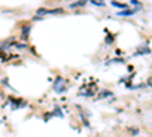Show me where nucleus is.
Instances as JSON below:
<instances>
[{
  "label": "nucleus",
  "mask_w": 152,
  "mask_h": 137,
  "mask_svg": "<svg viewBox=\"0 0 152 137\" xmlns=\"http://www.w3.org/2000/svg\"><path fill=\"white\" fill-rule=\"evenodd\" d=\"M113 6H116V8H120V9H122V8H125L123 3H117V2H113Z\"/></svg>",
  "instance_id": "423d86ee"
},
{
  "label": "nucleus",
  "mask_w": 152,
  "mask_h": 137,
  "mask_svg": "<svg viewBox=\"0 0 152 137\" xmlns=\"http://www.w3.org/2000/svg\"><path fill=\"white\" fill-rule=\"evenodd\" d=\"M91 3H93V5H99V6H104L105 5L102 0H91Z\"/></svg>",
  "instance_id": "20e7f679"
},
{
  "label": "nucleus",
  "mask_w": 152,
  "mask_h": 137,
  "mask_svg": "<svg viewBox=\"0 0 152 137\" xmlns=\"http://www.w3.org/2000/svg\"><path fill=\"white\" fill-rule=\"evenodd\" d=\"M29 30H30V26H26V28L23 29V37H24V38H26V37H28Z\"/></svg>",
  "instance_id": "39448f33"
},
{
  "label": "nucleus",
  "mask_w": 152,
  "mask_h": 137,
  "mask_svg": "<svg viewBox=\"0 0 152 137\" xmlns=\"http://www.w3.org/2000/svg\"><path fill=\"white\" fill-rule=\"evenodd\" d=\"M135 12H137L135 9H125V11H119L117 15L119 17H126V15H134Z\"/></svg>",
  "instance_id": "f03ea898"
},
{
  "label": "nucleus",
  "mask_w": 152,
  "mask_h": 137,
  "mask_svg": "<svg viewBox=\"0 0 152 137\" xmlns=\"http://www.w3.org/2000/svg\"><path fill=\"white\" fill-rule=\"evenodd\" d=\"M131 3H132V5H135V6H141V5H140V3H138V2H137V0H131Z\"/></svg>",
  "instance_id": "0eeeda50"
},
{
  "label": "nucleus",
  "mask_w": 152,
  "mask_h": 137,
  "mask_svg": "<svg viewBox=\"0 0 152 137\" xmlns=\"http://www.w3.org/2000/svg\"><path fill=\"white\" fill-rule=\"evenodd\" d=\"M62 9H38L37 11V14L38 15H46V14H56V12H61Z\"/></svg>",
  "instance_id": "f257e3e1"
},
{
  "label": "nucleus",
  "mask_w": 152,
  "mask_h": 137,
  "mask_svg": "<svg viewBox=\"0 0 152 137\" xmlns=\"http://www.w3.org/2000/svg\"><path fill=\"white\" fill-rule=\"evenodd\" d=\"M87 3V0H78V2H75V3H71L70 8H79V6H84Z\"/></svg>",
  "instance_id": "7ed1b4c3"
}]
</instances>
